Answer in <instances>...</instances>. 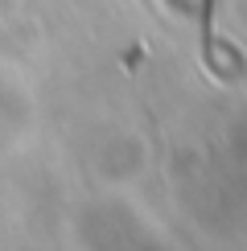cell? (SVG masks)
<instances>
[{
    "label": "cell",
    "mask_w": 247,
    "mask_h": 251,
    "mask_svg": "<svg viewBox=\"0 0 247 251\" xmlns=\"http://www.w3.org/2000/svg\"><path fill=\"white\" fill-rule=\"evenodd\" d=\"M202 58L214 66V0H202Z\"/></svg>",
    "instance_id": "6da1fadb"
}]
</instances>
